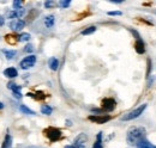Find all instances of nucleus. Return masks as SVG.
<instances>
[{
	"label": "nucleus",
	"mask_w": 156,
	"mask_h": 148,
	"mask_svg": "<svg viewBox=\"0 0 156 148\" xmlns=\"http://www.w3.org/2000/svg\"><path fill=\"white\" fill-rule=\"evenodd\" d=\"M147 131L143 127H131L126 134V141L129 145H137L142 140H145Z\"/></svg>",
	"instance_id": "1"
},
{
	"label": "nucleus",
	"mask_w": 156,
	"mask_h": 148,
	"mask_svg": "<svg viewBox=\"0 0 156 148\" xmlns=\"http://www.w3.org/2000/svg\"><path fill=\"white\" fill-rule=\"evenodd\" d=\"M145 109H147V104H143V105H141L139 107L135 109L133 111H130L129 113L124 115V116L121 117V121H132V119L139 117V116L143 113V111H144Z\"/></svg>",
	"instance_id": "2"
},
{
	"label": "nucleus",
	"mask_w": 156,
	"mask_h": 148,
	"mask_svg": "<svg viewBox=\"0 0 156 148\" xmlns=\"http://www.w3.org/2000/svg\"><path fill=\"white\" fill-rule=\"evenodd\" d=\"M45 134H46V136L48 137V140L51 142H55V141H58V140L61 139V130L58 129V128L49 127V128H47L45 130Z\"/></svg>",
	"instance_id": "3"
},
{
	"label": "nucleus",
	"mask_w": 156,
	"mask_h": 148,
	"mask_svg": "<svg viewBox=\"0 0 156 148\" xmlns=\"http://www.w3.org/2000/svg\"><path fill=\"white\" fill-rule=\"evenodd\" d=\"M35 63H36V56H35V55H29V56L24 57V59L21 61V67H22L23 69H29V68H31Z\"/></svg>",
	"instance_id": "4"
},
{
	"label": "nucleus",
	"mask_w": 156,
	"mask_h": 148,
	"mask_svg": "<svg viewBox=\"0 0 156 148\" xmlns=\"http://www.w3.org/2000/svg\"><path fill=\"white\" fill-rule=\"evenodd\" d=\"M87 141H88V135L82 133L79 134L76 139H75V142H73V148H85V145H87Z\"/></svg>",
	"instance_id": "5"
},
{
	"label": "nucleus",
	"mask_w": 156,
	"mask_h": 148,
	"mask_svg": "<svg viewBox=\"0 0 156 148\" xmlns=\"http://www.w3.org/2000/svg\"><path fill=\"white\" fill-rule=\"evenodd\" d=\"M115 106H116V101L113 98H104L102 100V111L110 112L115 109Z\"/></svg>",
	"instance_id": "6"
},
{
	"label": "nucleus",
	"mask_w": 156,
	"mask_h": 148,
	"mask_svg": "<svg viewBox=\"0 0 156 148\" xmlns=\"http://www.w3.org/2000/svg\"><path fill=\"white\" fill-rule=\"evenodd\" d=\"M110 116L109 115H96V116H89L88 119L94 122V123H97V124H103L106 122L110 121Z\"/></svg>",
	"instance_id": "7"
},
{
	"label": "nucleus",
	"mask_w": 156,
	"mask_h": 148,
	"mask_svg": "<svg viewBox=\"0 0 156 148\" xmlns=\"http://www.w3.org/2000/svg\"><path fill=\"white\" fill-rule=\"evenodd\" d=\"M24 26H25V22L22 20V19H14V20H12L10 23V28L13 31H21Z\"/></svg>",
	"instance_id": "8"
},
{
	"label": "nucleus",
	"mask_w": 156,
	"mask_h": 148,
	"mask_svg": "<svg viewBox=\"0 0 156 148\" xmlns=\"http://www.w3.org/2000/svg\"><path fill=\"white\" fill-rule=\"evenodd\" d=\"M4 75H5L6 78H8V79H13V78H16V77L18 75V72H17L16 68L10 67V68H6V69L4 71Z\"/></svg>",
	"instance_id": "9"
},
{
	"label": "nucleus",
	"mask_w": 156,
	"mask_h": 148,
	"mask_svg": "<svg viewBox=\"0 0 156 148\" xmlns=\"http://www.w3.org/2000/svg\"><path fill=\"white\" fill-rule=\"evenodd\" d=\"M135 49H136V51H137L138 54H144L145 48H144V43H143V41H142L141 38H138V40L136 41V43H135Z\"/></svg>",
	"instance_id": "10"
},
{
	"label": "nucleus",
	"mask_w": 156,
	"mask_h": 148,
	"mask_svg": "<svg viewBox=\"0 0 156 148\" xmlns=\"http://www.w3.org/2000/svg\"><path fill=\"white\" fill-rule=\"evenodd\" d=\"M48 66H49V68H51L52 71H56L58 67H59V61H58V59H56V57H51V59L48 60Z\"/></svg>",
	"instance_id": "11"
},
{
	"label": "nucleus",
	"mask_w": 156,
	"mask_h": 148,
	"mask_svg": "<svg viewBox=\"0 0 156 148\" xmlns=\"http://www.w3.org/2000/svg\"><path fill=\"white\" fill-rule=\"evenodd\" d=\"M136 146H137V148H156V146H154L153 143H150L148 140H142Z\"/></svg>",
	"instance_id": "12"
},
{
	"label": "nucleus",
	"mask_w": 156,
	"mask_h": 148,
	"mask_svg": "<svg viewBox=\"0 0 156 148\" xmlns=\"http://www.w3.org/2000/svg\"><path fill=\"white\" fill-rule=\"evenodd\" d=\"M11 147H12V137H11L10 134H7L6 137H5V140H4V142H2L1 148H11Z\"/></svg>",
	"instance_id": "13"
},
{
	"label": "nucleus",
	"mask_w": 156,
	"mask_h": 148,
	"mask_svg": "<svg viewBox=\"0 0 156 148\" xmlns=\"http://www.w3.org/2000/svg\"><path fill=\"white\" fill-rule=\"evenodd\" d=\"M54 23H55V18H54V16H47L46 18H45V25L47 26V28H53V25H54Z\"/></svg>",
	"instance_id": "14"
},
{
	"label": "nucleus",
	"mask_w": 156,
	"mask_h": 148,
	"mask_svg": "<svg viewBox=\"0 0 156 148\" xmlns=\"http://www.w3.org/2000/svg\"><path fill=\"white\" fill-rule=\"evenodd\" d=\"M2 53L5 54V56H6V59H7V60H12V59H14V57H16V55H17L16 50L2 49Z\"/></svg>",
	"instance_id": "15"
},
{
	"label": "nucleus",
	"mask_w": 156,
	"mask_h": 148,
	"mask_svg": "<svg viewBox=\"0 0 156 148\" xmlns=\"http://www.w3.org/2000/svg\"><path fill=\"white\" fill-rule=\"evenodd\" d=\"M28 96H29V97H33V98L36 99V100H42V99L46 98L45 93L41 92V91H39V92H36V93H28Z\"/></svg>",
	"instance_id": "16"
},
{
	"label": "nucleus",
	"mask_w": 156,
	"mask_h": 148,
	"mask_svg": "<svg viewBox=\"0 0 156 148\" xmlns=\"http://www.w3.org/2000/svg\"><path fill=\"white\" fill-rule=\"evenodd\" d=\"M93 148H103L102 147V133H99L96 136V142L94 143Z\"/></svg>",
	"instance_id": "17"
},
{
	"label": "nucleus",
	"mask_w": 156,
	"mask_h": 148,
	"mask_svg": "<svg viewBox=\"0 0 156 148\" xmlns=\"http://www.w3.org/2000/svg\"><path fill=\"white\" fill-rule=\"evenodd\" d=\"M52 111H53V109L49 105H47V104H43V105L41 106V112H42L43 115H51Z\"/></svg>",
	"instance_id": "18"
},
{
	"label": "nucleus",
	"mask_w": 156,
	"mask_h": 148,
	"mask_svg": "<svg viewBox=\"0 0 156 148\" xmlns=\"http://www.w3.org/2000/svg\"><path fill=\"white\" fill-rule=\"evenodd\" d=\"M19 110L22 111V112H24V113H27V115H35V112L33 111V110H30L28 106H25V105H21L19 106Z\"/></svg>",
	"instance_id": "19"
},
{
	"label": "nucleus",
	"mask_w": 156,
	"mask_h": 148,
	"mask_svg": "<svg viewBox=\"0 0 156 148\" xmlns=\"http://www.w3.org/2000/svg\"><path fill=\"white\" fill-rule=\"evenodd\" d=\"M5 40H6V42L10 43V44H14V43L18 42V37L14 38V36H12V35H7V36L5 37Z\"/></svg>",
	"instance_id": "20"
},
{
	"label": "nucleus",
	"mask_w": 156,
	"mask_h": 148,
	"mask_svg": "<svg viewBox=\"0 0 156 148\" xmlns=\"http://www.w3.org/2000/svg\"><path fill=\"white\" fill-rule=\"evenodd\" d=\"M95 31H96V26H89V28H87V29H84L82 31V35H90V34H93Z\"/></svg>",
	"instance_id": "21"
},
{
	"label": "nucleus",
	"mask_w": 156,
	"mask_h": 148,
	"mask_svg": "<svg viewBox=\"0 0 156 148\" xmlns=\"http://www.w3.org/2000/svg\"><path fill=\"white\" fill-rule=\"evenodd\" d=\"M30 40V35L29 34H21L19 36H18V41H21V42H28Z\"/></svg>",
	"instance_id": "22"
},
{
	"label": "nucleus",
	"mask_w": 156,
	"mask_h": 148,
	"mask_svg": "<svg viewBox=\"0 0 156 148\" xmlns=\"http://www.w3.org/2000/svg\"><path fill=\"white\" fill-rule=\"evenodd\" d=\"M22 1L21 0H16V1H13V11H18V10H21L22 8Z\"/></svg>",
	"instance_id": "23"
},
{
	"label": "nucleus",
	"mask_w": 156,
	"mask_h": 148,
	"mask_svg": "<svg viewBox=\"0 0 156 148\" xmlns=\"http://www.w3.org/2000/svg\"><path fill=\"white\" fill-rule=\"evenodd\" d=\"M59 4H60V6H61V7L66 8V7H68V6H70L71 1H70V0H62V1H60Z\"/></svg>",
	"instance_id": "24"
},
{
	"label": "nucleus",
	"mask_w": 156,
	"mask_h": 148,
	"mask_svg": "<svg viewBox=\"0 0 156 148\" xmlns=\"http://www.w3.org/2000/svg\"><path fill=\"white\" fill-rule=\"evenodd\" d=\"M7 17L11 18V19H14V18H18V14H17L16 11H11V12L7 13Z\"/></svg>",
	"instance_id": "25"
},
{
	"label": "nucleus",
	"mask_w": 156,
	"mask_h": 148,
	"mask_svg": "<svg viewBox=\"0 0 156 148\" xmlns=\"http://www.w3.org/2000/svg\"><path fill=\"white\" fill-rule=\"evenodd\" d=\"M107 14H108V16H121L123 13H121L120 11H109Z\"/></svg>",
	"instance_id": "26"
},
{
	"label": "nucleus",
	"mask_w": 156,
	"mask_h": 148,
	"mask_svg": "<svg viewBox=\"0 0 156 148\" xmlns=\"http://www.w3.org/2000/svg\"><path fill=\"white\" fill-rule=\"evenodd\" d=\"M54 5H55V2H54V1H46V2H45L46 8H52Z\"/></svg>",
	"instance_id": "27"
},
{
	"label": "nucleus",
	"mask_w": 156,
	"mask_h": 148,
	"mask_svg": "<svg viewBox=\"0 0 156 148\" xmlns=\"http://www.w3.org/2000/svg\"><path fill=\"white\" fill-rule=\"evenodd\" d=\"M33 50H34V47H33L31 44H28V46L24 48V51H25V53H31Z\"/></svg>",
	"instance_id": "28"
},
{
	"label": "nucleus",
	"mask_w": 156,
	"mask_h": 148,
	"mask_svg": "<svg viewBox=\"0 0 156 148\" xmlns=\"http://www.w3.org/2000/svg\"><path fill=\"white\" fill-rule=\"evenodd\" d=\"M150 68H151V61H150V59L148 60V72H147V77L150 74Z\"/></svg>",
	"instance_id": "29"
},
{
	"label": "nucleus",
	"mask_w": 156,
	"mask_h": 148,
	"mask_svg": "<svg viewBox=\"0 0 156 148\" xmlns=\"http://www.w3.org/2000/svg\"><path fill=\"white\" fill-rule=\"evenodd\" d=\"M13 97H16L17 99L22 98V93L21 92H13Z\"/></svg>",
	"instance_id": "30"
},
{
	"label": "nucleus",
	"mask_w": 156,
	"mask_h": 148,
	"mask_svg": "<svg viewBox=\"0 0 156 148\" xmlns=\"http://www.w3.org/2000/svg\"><path fill=\"white\" fill-rule=\"evenodd\" d=\"M4 23H5V18H4L2 16H0V26L4 25Z\"/></svg>",
	"instance_id": "31"
},
{
	"label": "nucleus",
	"mask_w": 156,
	"mask_h": 148,
	"mask_svg": "<svg viewBox=\"0 0 156 148\" xmlns=\"http://www.w3.org/2000/svg\"><path fill=\"white\" fill-rule=\"evenodd\" d=\"M2 107H4V104H2V103H0V110H1Z\"/></svg>",
	"instance_id": "32"
},
{
	"label": "nucleus",
	"mask_w": 156,
	"mask_h": 148,
	"mask_svg": "<svg viewBox=\"0 0 156 148\" xmlns=\"http://www.w3.org/2000/svg\"><path fill=\"white\" fill-rule=\"evenodd\" d=\"M65 148H73V146H72V145H70V146H66Z\"/></svg>",
	"instance_id": "33"
}]
</instances>
